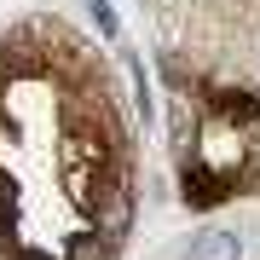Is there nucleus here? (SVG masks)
I'll return each instance as SVG.
<instances>
[{
    "label": "nucleus",
    "instance_id": "f257e3e1",
    "mask_svg": "<svg viewBox=\"0 0 260 260\" xmlns=\"http://www.w3.org/2000/svg\"><path fill=\"white\" fill-rule=\"evenodd\" d=\"M139 139L121 75L58 12L0 29V260H121Z\"/></svg>",
    "mask_w": 260,
    "mask_h": 260
},
{
    "label": "nucleus",
    "instance_id": "7ed1b4c3",
    "mask_svg": "<svg viewBox=\"0 0 260 260\" xmlns=\"http://www.w3.org/2000/svg\"><path fill=\"white\" fill-rule=\"evenodd\" d=\"M150 260H260V208H237L220 220L197 225V232L174 237L168 249H156Z\"/></svg>",
    "mask_w": 260,
    "mask_h": 260
},
{
    "label": "nucleus",
    "instance_id": "f03ea898",
    "mask_svg": "<svg viewBox=\"0 0 260 260\" xmlns=\"http://www.w3.org/2000/svg\"><path fill=\"white\" fill-rule=\"evenodd\" d=\"M162 70L260 87V0H145Z\"/></svg>",
    "mask_w": 260,
    "mask_h": 260
}]
</instances>
